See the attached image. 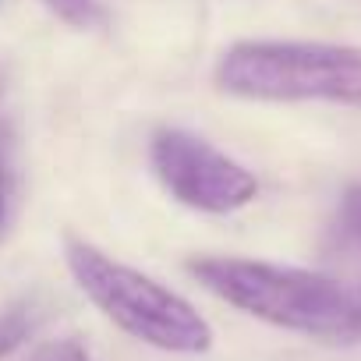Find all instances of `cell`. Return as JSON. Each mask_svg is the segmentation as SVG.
<instances>
[{
	"mask_svg": "<svg viewBox=\"0 0 361 361\" xmlns=\"http://www.w3.org/2000/svg\"><path fill=\"white\" fill-rule=\"evenodd\" d=\"M29 333V312L25 308H8L0 312V361H4Z\"/></svg>",
	"mask_w": 361,
	"mask_h": 361,
	"instance_id": "52a82bcc",
	"label": "cell"
},
{
	"mask_svg": "<svg viewBox=\"0 0 361 361\" xmlns=\"http://www.w3.org/2000/svg\"><path fill=\"white\" fill-rule=\"evenodd\" d=\"M152 170L180 206L199 213H234L259 195V180L252 170L180 128L156 131Z\"/></svg>",
	"mask_w": 361,
	"mask_h": 361,
	"instance_id": "277c9868",
	"label": "cell"
},
{
	"mask_svg": "<svg viewBox=\"0 0 361 361\" xmlns=\"http://www.w3.org/2000/svg\"><path fill=\"white\" fill-rule=\"evenodd\" d=\"M188 269L209 294L269 326L319 340L361 336V287L340 276L255 259H192Z\"/></svg>",
	"mask_w": 361,
	"mask_h": 361,
	"instance_id": "6da1fadb",
	"label": "cell"
},
{
	"mask_svg": "<svg viewBox=\"0 0 361 361\" xmlns=\"http://www.w3.org/2000/svg\"><path fill=\"white\" fill-rule=\"evenodd\" d=\"M64 255L82 294L128 336L170 354H206L213 347V326L195 312L192 301L159 280L103 255L78 238L68 241Z\"/></svg>",
	"mask_w": 361,
	"mask_h": 361,
	"instance_id": "7a4b0ae2",
	"label": "cell"
},
{
	"mask_svg": "<svg viewBox=\"0 0 361 361\" xmlns=\"http://www.w3.org/2000/svg\"><path fill=\"white\" fill-rule=\"evenodd\" d=\"M220 92L266 103L361 110V50L336 43H234L216 64Z\"/></svg>",
	"mask_w": 361,
	"mask_h": 361,
	"instance_id": "3957f363",
	"label": "cell"
},
{
	"mask_svg": "<svg viewBox=\"0 0 361 361\" xmlns=\"http://www.w3.org/2000/svg\"><path fill=\"white\" fill-rule=\"evenodd\" d=\"M4 188H8L4 185V166H0V220H4Z\"/></svg>",
	"mask_w": 361,
	"mask_h": 361,
	"instance_id": "9c48e42d",
	"label": "cell"
},
{
	"mask_svg": "<svg viewBox=\"0 0 361 361\" xmlns=\"http://www.w3.org/2000/svg\"><path fill=\"white\" fill-rule=\"evenodd\" d=\"M25 361H92L89 357V350L78 343V340H47V343H39Z\"/></svg>",
	"mask_w": 361,
	"mask_h": 361,
	"instance_id": "ba28073f",
	"label": "cell"
},
{
	"mask_svg": "<svg viewBox=\"0 0 361 361\" xmlns=\"http://www.w3.org/2000/svg\"><path fill=\"white\" fill-rule=\"evenodd\" d=\"M43 4L71 29H92L103 18L99 0H43Z\"/></svg>",
	"mask_w": 361,
	"mask_h": 361,
	"instance_id": "8992f818",
	"label": "cell"
},
{
	"mask_svg": "<svg viewBox=\"0 0 361 361\" xmlns=\"http://www.w3.org/2000/svg\"><path fill=\"white\" fill-rule=\"evenodd\" d=\"M333 259L347 273L361 276V185L347 188V195L340 199L333 224Z\"/></svg>",
	"mask_w": 361,
	"mask_h": 361,
	"instance_id": "5b68a950",
	"label": "cell"
}]
</instances>
